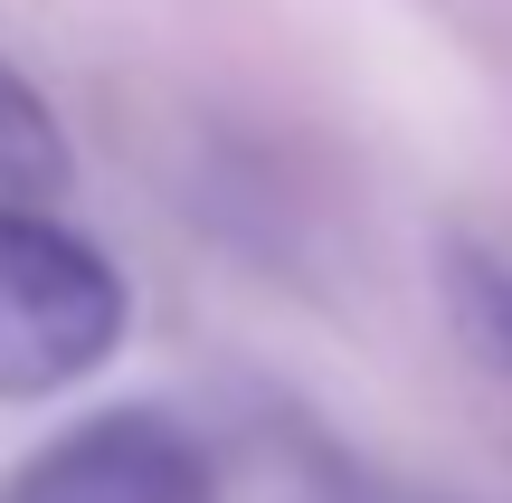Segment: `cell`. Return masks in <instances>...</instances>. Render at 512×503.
Returning <instances> with one entry per match:
<instances>
[{
    "instance_id": "1",
    "label": "cell",
    "mask_w": 512,
    "mask_h": 503,
    "mask_svg": "<svg viewBox=\"0 0 512 503\" xmlns=\"http://www.w3.org/2000/svg\"><path fill=\"white\" fill-rule=\"evenodd\" d=\"M124 342V285L86 238L0 209V399H48Z\"/></svg>"
},
{
    "instance_id": "2",
    "label": "cell",
    "mask_w": 512,
    "mask_h": 503,
    "mask_svg": "<svg viewBox=\"0 0 512 503\" xmlns=\"http://www.w3.org/2000/svg\"><path fill=\"white\" fill-rule=\"evenodd\" d=\"M0 503H209V466L171 418L105 409L67 428L57 447H38Z\"/></svg>"
},
{
    "instance_id": "3",
    "label": "cell",
    "mask_w": 512,
    "mask_h": 503,
    "mask_svg": "<svg viewBox=\"0 0 512 503\" xmlns=\"http://www.w3.org/2000/svg\"><path fill=\"white\" fill-rule=\"evenodd\" d=\"M57 181H67V143H57L48 105L0 67V209L38 200V190H57Z\"/></svg>"
},
{
    "instance_id": "4",
    "label": "cell",
    "mask_w": 512,
    "mask_h": 503,
    "mask_svg": "<svg viewBox=\"0 0 512 503\" xmlns=\"http://www.w3.org/2000/svg\"><path fill=\"white\" fill-rule=\"evenodd\" d=\"M456 323H465V342H475L484 361L512 380V266L503 257H456Z\"/></svg>"
}]
</instances>
